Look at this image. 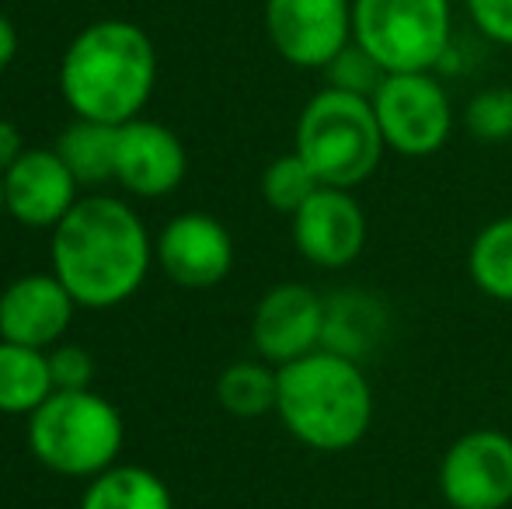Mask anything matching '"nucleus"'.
I'll list each match as a JSON object with an SVG mask.
<instances>
[{
  "mask_svg": "<svg viewBox=\"0 0 512 509\" xmlns=\"http://www.w3.org/2000/svg\"><path fill=\"white\" fill-rule=\"evenodd\" d=\"M370 224L352 189L321 185L293 213V245L317 269H345L366 248Z\"/></svg>",
  "mask_w": 512,
  "mask_h": 509,
  "instance_id": "10",
  "label": "nucleus"
},
{
  "mask_svg": "<svg viewBox=\"0 0 512 509\" xmlns=\"http://www.w3.org/2000/svg\"><path fill=\"white\" fill-rule=\"evenodd\" d=\"M474 28L495 46L512 49V0H464Z\"/></svg>",
  "mask_w": 512,
  "mask_h": 509,
  "instance_id": "26",
  "label": "nucleus"
},
{
  "mask_svg": "<svg viewBox=\"0 0 512 509\" xmlns=\"http://www.w3.org/2000/svg\"><path fill=\"white\" fill-rule=\"evenodd\" d=\"M279 370L269 363H230L216 381V398L237 419H258L265 412H276Z\"/></svg>",
  "mask_w": 512,
  "mask_h": 509,
  "instance_id": "21",
  "label": "nucleus"
},
{
  "mask_svg": "<svg viewBox=\"0 0 512 509\" xmlns=\"http://www.w3.org/2000/svg\"><path fill=\"white\" fill-rule=\"evenodd\" d=\"M265 32L286 63L324 70L352 42V0H265Z\"/></svg>",
  "mask_w": 512,
  "mask_h": 509,
  "instance_id": "9",
  "label": "nucleus"
},
{
  "mask_svg": "<svg viewBox=\"0 0 512 509\" xmlns=\"http://www.w3.org/2000/svg\"><path fill=\"white\" fill-rule=\"evenodd\" d=\"M297 154L314 168L321 185H363L387 154L373 102L342 88L317 91L297 119Z\"/></svg>",
  "mask_w": 512,
  "mask_h": 509,
  "instance_id": "4",
  "label": "nucleus"
},
{
  "mask_svg": "<svg viewBox=\"0 0 512 509\" xmlns=\"http://www.w3.org/2000/svg\"><path fill=\"white\" fill-rule=\"evenodd\" d=\"M25 154V140H21V129L11 119H0V175L11 168L18 157Z\"/></svg>",
  "mask_w": 512,
  "mask_h": 509,
  "instance_id": "27",
  "label": "nucleus"
},
{
  "mask_svg": "<svg viewBox=\"0 0 512 509\" xmlns=\"http://www.w3.org/2000/svg\"><path fill=\"white\" fill-rule=\"evenodd\" d=\"M147 269V227L122 199H77L53 227V272L77 307H119L143 286Z\"/></svg>",
  "mask_w": 512,
  "mask_h": 509,
  "instance_id": "1",
  "label": "nucleus"
},
{
  "mask_svg": "<svg viewBox=\"0 0 512 509\" xmlns=\"http://www.w3.org/2000/svg\"><path fill=\"white\" fill-rule=\"evenodd\" d=\"M18 56V28L7 14H0V70H7Z\"/></svg>",
  "mask_w": 512,
  "mask_h": 509,
  "instance_id": "28",
  "label": "nucleus"
},
{
  "mask_svg": "<svg viewBox=\"0 0 512 509\" xmlns=\"http://www.w3.org/2000/svg\"><path fill=\"white\" fill-rule=\"evenodd\" d=\"M115 147H119V126L95 119H77L56 140V154L81 185H102L115 178Z\"/></svg>",
  "mask_w": 512,
  "mask_h": 509,
  "instance_id": "18",
  "label": "nucleus"
},
{
  "mask_svg": "<svg viewBox=\"0 0 512 509\" xmlns=\"http://www.w3.org/2000/svg\"><path fill=\"white\" fill-rule=\"evenodd\" d=\"M81 509H175L171 492L147 468H108L91 478Z\"/></svg>",
  "mask_w": 512,
  "mask_h": 509,
  "instance_id": "19",
  "label": "nucleus"
},
{
  "mask_svg": "<svg viewBox=\"0 0 512 509\" xmlns=\"http://www.w3.org/2000/svg\"><path fill=\"white\" fill-rule=\"evenodd\" d=\"M77 185L56 150H25L4 171L7 217L25 227H56L77 206Z\"/></svg>",
  "mask_w": 512,
  "mask_h": 509,
  "instance_id": "14",
  "label": "nucleus"
},
{
  "mask_svg": "<svg viewBox=\"0 0 512 509\" xmlns=\"http://www.w3.org/2000/svg\"><path fill=\"white\" fill-rule=\"evenodd\" d=\"M157 258L168 279L185 290H209L234 269V241L227 227L206 213H182L164 227Z\"/></svg>",
  "mask_w": 512,
  "mask_h": 509,
  "instance_id": "13",
  "label": "nucleus"
},
{
  "mask_svg": "<svg viewBox=\"0 0 512 509\" xmlns=\"http://www.w3.org/2000/svg\"><path fill=\"white\" fill-rule=\"evenodd\" d=\"M7 213V203H4V175H0V217Z\"/></svg>",
  "mask_w": 512,
  "mask_h": 509,
  "instance_id": "29",
  "label": "nucleus"
},
{
  "mask_svg": "<svg viewBox=\"0 0 512 509\" xmlns=\"http://www.w3.org/2000/svg\"><path fill=\"white\" fill-rule=\"evenodd\" d=\"M352 42L384 74L436 70L453 42L450 0H352Z\"/></svg>",
  "mask_w": 512,
  "mask_h": 509,
  "instance_id": "6",
  "label": "nucleus"
},
{
  "mask_svg": "<svg viewBox=\"0 0 512 509\" xmlns=\"http://www.w3.org/2000/svg\"><path fill=\"white\" fill-rule=\"evenodd\" d=\"M324 74H328V88H342V91L366 95V98H373V91H377L380 81L387 77L384 70H380V63L373 60L366 49H359L356 42H349V46L324 67Z\"/></svg>",
  "mask_w": 512,
  "mask_h": 509,
  "instance_id": "24",
  "label": "nucleus"
},
{
  "mask_svg": "<svg viewBox=\"0 0 512 509\" xmlns=\"http://www.w3.org/2000/svg\"><path fill=\"white\" fill-rule=\"evenodd\" d=\"M464 126L481 143L512 140V88H485L467 102Z\"/></svg>",
  "mask_w": 512,
  "mask_h": 509,
  "instance_id": "23",
  "label": "nucleus"
},
{
  "mask_svg": "<svg viewBox=\"0 0 512 509\" xmlns=\"http://www.w3.org/2000/svg\"><path fill=\"white\" fill-rule=\"evenodd\" d=\"M77 300L53 276H21L0 293V339L18 346L49 349L70 328Z\"/></svg>",
  "mask_w": 512,
  "mask_h": 509,
  "instance_id": "15",
  "label": "nucleus"
},
{
  "mask_svg": "<svg viewBox=\"0 0 512 509\" xmlns=\"http://www.w3.org/2000/svg\"><path fill=\"white\" fill-rule=\"evenodd\" d=\"M370 102L387 150L401 157L439 154L453 133V102L432 70L387 74Z\"/></svg>",
  "mask_w": 512,
  "mask_h": 509,
  "instance_id": "7",
  "label": "nucleus"
},
{
  "mask_svg": "<svg viewBox=\"0 0 512 509\" xmlns=\"http://www.w3.org/2000/svg\"><path fill=\"white\" fill-rule=\"evenodd\" d=\"M317 189H321V178L314 175V168H310L297 150H293V154L276 157L262 175L265 203H269L276 213H286V217H293V213H297Z\"/></svg>",
  "mask_w": 512,
  "mask_h": 509,
  "instance_id": "22",
  "label": "nucleus"
},
{
  "mask_svg": "<svg viewBox=\"0 0 512 509\" xmlns=\"http://www.w3.org/2000/svg\"><path fill=\"white\" fill-rule=\"evenodd\" d=\"M276 370V412L293 440L321 454H342L370 433L373 387L356 360L314 349Z\"/></svg>",
  "mask_w": 512,
  "mask_h": 509,
  "instance_id": "3",
  "label": "nucleus"
},
{
  "mask_svg": "<svg viewBox=\"0 0 512 509\" xmlns=\"http://www.w3.org/2000/svg\"><path fill=\"white\" fill-rule=\"evenodd\" d=\"M439 496L450 509H506L512 503V436L467 429L439 461Z\"/></svg>",
  "mask_w": 512,
  "mask_h": 509,
  "instance_id": "8",
  "label": "nucleus"
},
{
  "mask_svg": "<svg viewBox=\"0 0 512 509\" xmlns=\"http://www.w3.org/2000/svg\"><path fill=\"white\" fill-rule=\"evenodd\" d=\"M189 154L168 126L150 119H129L119 126L115 147V182L143 199L168 196L182 185Z\"/></svg>",
  "mask_w": 512,
  "mask_h": 509,
  "instance_id": "12",
  "label": "nucleus"
},
{
  "mask_svg": "<svg viewBox=\"0 0 512 509\" xmlns=\"http://www.w3.org/2000/svg\"><path fill=\"white\" fill-rule=\"evenodd\" d=\"M49 374H53V387L56 391H84L91 387V377H95V360L84 346L77 342H63V346L49 349Z\"/></svg>",
  "mask_w": 512,
  "mask_h": 509,
  "instance_id": "25",
  "label": "nucleus"
},
{
  "mask_svg": "<svg viewBox=\"0 0 512 509\" xmlns=\"http://www.w3.org/2000/svg\"><path fill=\"white\" fill-rule=\"evenodd\" d=\"M321 335L324 297H317L307 283H279L258 300L251 318V342L272 367H286L321 349Z\"/></svg>",
  "mask_w": 512,
  "mask_h": 509,
  "instance_id": "11",
  "label": "nucleus"
},
{
  "mask_svg": "<svg viewBox=\"0 0 512 509\" xmlns=\"http://www.w3.org/2000/svg\"><path fill=\"white\" fill-rule=\"evenodd\" d=\"M157 84V49L140 25L105 18L74 35L60 60V95L77 119H140Z\"/></svg>",
  "mask_w": 512,
  "mask_h": 509,
  "instance_id": "2",
  "label": "nucleus"
},
{
  "mask_svg": "<svg viewBox=\"0 0 512 509\" xmlns=\"http://www.w3.org/2000/svg\"><path fill=\"white\" fill-rule=\"evenodd\" d=\"M387 328V311L377 297H366L359 290H345L338 297L324 300V335L321 349L342 353L349 360H363L366 353L380 346Z\"/></svg>",
  "mask_w": 512,
  "mask_h": 509,
  "instance_id": "16",
  "label": "nucleus"
},
{
  "mask_svg": "<svg viewBox=\"0 0 512 509\" xmlns=\"http://www.w3.org/2000/svg\"><path fill=\"white\" fill-rule=\"evenodd\" d=\"M122 415L112 401L84 391H53L28 415V447L49 471L67 478H95L122 450Z\"/></svg>",
  "mask_w": 512,
  "mask_h": 509,
  "instance_id": "5",
  "label": "nucleus"
},
{
  "mask_svg": "<svg viewBox=\"0 0 512 509\" xmlns=\"http://www.w3.org/2000/svg\"><path fill=\"white\" fill-rule=\"evenodd\" d=\"M467 272L485 297L512 304V213L492 220L474 234L471 252H467Z\"/></svg>",
  "mask_w": 512,
  "mask_h": 509,
  "instance_id": "20",
  "label": "nucleus"
},
{
  "mask_svg": "<svg viewBox=\"0 0 512 509\" xmlns=\"http://www.w3.org/2000/svg\"><path fill=\"white\" fill-rule=\"evenodd\" d=\"M46 349L18 346L0 339V412L32 415L53 394Z\"/></svg>",
  "mask_w": 512,
  "mask_h": 509,
  "instance_id": "17",
  "label": "nucleus"
}]
</instances>
